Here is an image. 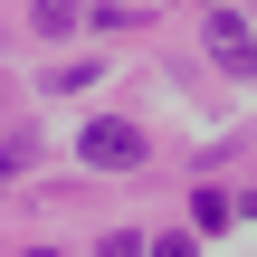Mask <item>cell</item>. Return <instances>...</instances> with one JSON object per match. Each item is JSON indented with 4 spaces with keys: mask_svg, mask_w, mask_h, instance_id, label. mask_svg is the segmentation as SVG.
I'll return each instance as SVG.
<instances>
[{
    "mask_svg": "<svg viewBox=\"0 0 257 257\" xmlns=\"http://www.w3.org/2000/svg\"><path fill=\"white\" fill-rule=\"evenodd\" d=\"M143 257H191V238L172 229V238H153V248H143Z\"/></svg>",
    "mask_w": 257,
    "mask_h": 257,
    "instance_id": "cell-5",
    "label": "cell"
},
{
    "mask_svg": "<svg viewBox=\"0 0 257 257\" xmlns=\"http://www.w3.org/2000/svg\"><path fill=\"white\" fill-rule=\"evenodd\" d=\"M19 257H57V248H19Z\"/></svg>",
    "mask_w": 257,
    "mask_h": 257,
    "instance_id": "cell-6",
    "label": "cell"
},
{
    "mask_svg": "<svg viewBox=\"0 0 257 257\" xmlns=\"http://www.w3.org/2000/svg\"><path fill=\"white\" fill-rule=\"evenodd\" d=\"M143 10H153V0H143Z\"/></svg>",
    "mask_w": 257,
    "mask_h": 257,
    "instance_id": "cell-7",
    "label": "cell"
},
{
    "mask_svg": "<svg viewBox=\"0 0 257 257\" xmlns=\"http://www.w3.org/2000/svg\"><path fill=\"white\" fill-rule=\"evenodd\" d=\"M76 19H86V0H29V29L38 38H67Z\"/></svg>",
    "mask_w": 257,
    "mask_h": 257,
    "instance_id": "cell-3",
    "label": "cell"
},
{
    "mask_svg": "<svg viewBox=\"0 0 257 257\" xmlns=\"http://www.w3.org/2000/svg\"><path fill=\"white\" fill-rule=\"evenodd\" d=\"M210 57H219L229 76H257V38H248L238 10H210Z\"/></svg>",
    "mask_w": 257,
    "mask_h": 257,
    "instance_id": "cell-2",
    "label": "cell"
},
{
    "mask_svg": "<svg viewBox=\"0 0 257 257\" xmlns=\"http://www.w3.org/2000/svg\"><path fill=\"white\" fill-rule=\"evenodd\" d=\"M191 219H200V229H229V219H238V200H229V191H200V200H191Z\"/></svg>",
    "mask_w": 257,
    "mask_h": 257,
    "instance_id": "cell-4",
    "label": "cell"
},
{
    "mask_svg": "<svg viewBox=\"0 0 257 257\" xmlns=\"http://www.w3.org/2000/svg\"><path fill=\"white\" fill-rule=\"evenodd\" d=\"M76 153H86L95 172H134V162H143V124H124V114H95V124L76 134Z\"/></svg>",
    "mask_w": 257,
    "mask_h": 257,
    "instance_id": "cell-1",
    "label": "cell"
}]
</instances>
